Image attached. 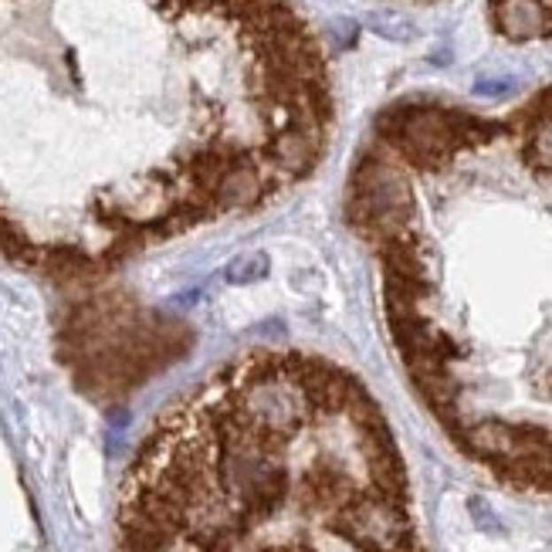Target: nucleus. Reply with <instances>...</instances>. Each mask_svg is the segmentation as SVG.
Listing matches in <instances>:
<instances>
[{"mask_svg":"<svg viewBox=\"0 0 552 552\" xmlns=\"http://www.w3.org/2000/svg\"><path fill=\"white\" fill-rule=\"evenodd\" d=\"M332 119L292 0H0V258L92 271L251 214Z\"/></svg>","mask_w":552,"mask_h":552,"instance_id":"obj_1","label":"nucleus"},{"mask_svg":"<svg viewBox=\"0 0 552 552\" xmlns=\"http://www.w3.org/2000/svg\"><path fill=\"white\" fill-rule=\"evenodd\" d=\"M346 221L380 265L390 339L451 438L492 414L501 366L505 407L512 383L552 407V85L501 113L393 102L349 173Z\"/></svg>","mask_w":552,"mask_h":552,"instance_id":"obj_2","label":"nucleus"}]
</instances>
